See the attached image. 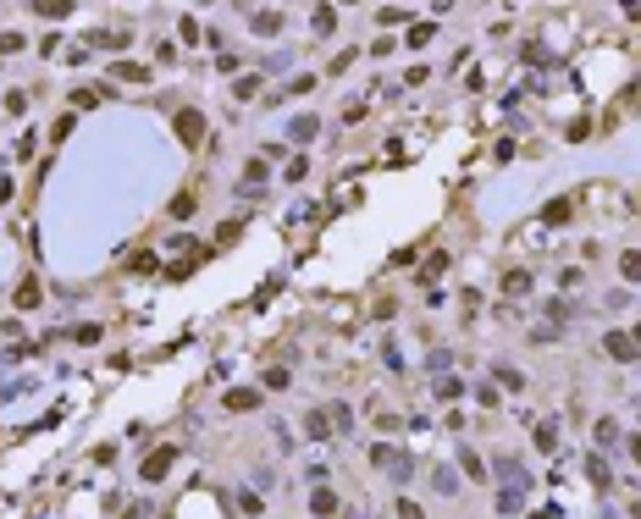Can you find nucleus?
Segmentation results:
<instances>
[{"instance_id":"obj_1","label":"nucleus","mask_w":641,"mask_h":519,"mask_svg":"<svg viewBox=\"0 0 641 519\" xmlns=\"http://www.w3.org/2000/svg\"><path fill=\"white\" fill-rule=\"evenodd\" d=\"M172 464H177V448L166 442V448H155V453H149L144 464H139V480H144V486H155V480H161L166 470H172Z\"/></svg>"},{"instance_id":"obj_2","label":"nucleus","mask_w":641,"mask_h":519,"mask_svg":"<svg viewBox=\"0 0 641 519\" xmlns=\"http://www.w3.org/2000/svg\"><path fill=\"white\" fill-rule=\"evenodd\" d=\"M172 127H177V138H183L188 149L205 144V116H199V111H177V122H172Z\"/></svg>"},{"instance_id":"obj_3","label":"nucleus","mask_w":641,"mask_h":519,"mask_svg":"<svg viewBox=\"0 0 641 519\" xmlns=\"http://www.w3.org/2000/svg\"><path fill=\"white\" fill-rule=\"evenodd\" d=\"M371 464H382L398 480H409V453H398V448H371Z\"/></svg>"},{"instance_id":"obj_4","label":"nucleus","mask_w":641,"mask_h":519,"mask_svg":"<svg viewBox=\"0 0 641 519\" xmlns=\"http://www.w3.org/2000/svg\"><path fill=\"white\" fill-rule=\"evenodd\" d=\"M542 221H547V227H564V221H570V199H547V205H542Z\"/></svg>"},{"instance_id":"obj_5","label":"nucleus","mask_w":641,"mask_h":519,"mask_svg":"<svg viewBox=\"0 0 641 519\" xmlns=\"http://www.w3.org/2000/svg\"><path fill=\"white\" fill-rule=\"evenodd\" d=\"M586 480H592V486H614V480H608V464H602V453H586Z\"/></svg>"},{"instance_id":"obj_6","label":"nucleus","mask_w":641,"mask_h":519,"mask_svg":"<svg viewBox=\"0 0 641 519\" xmlns=\"http://www.w3.org/2000/svg\"><path fill=\"white\" fill-rule=\"evenodd\" d=\"M310 514H321V519H327V514H337V498H332L327 486H315V492H310Z\"/></svg>"},{"instance_id":"obj_7","label":"nucleus","mask_w":641,"mask_h":519,"mask_svg":"<svg viewBox=\"0 0 641 519\" xmlns=\"http://www.w3.org/2000/svg\"><path fill=\"white\" fill-rule=\"evenodd\" d=\"M111 72H116L122 84H149V72H144V66H133V61H116Z\"/></svg>"},{"instance_id":"obj_8","label":"nucleus","mask_w":641,"mask_h":519,"mask_svg":"<svg viewBox=\"0 0 641 519\" xmlns=\"http://www.w3.org/2000/svg\"><path fill=\"white\" fill-rule=\"evenodd\" d=\"M315 133H321V122H315V116H299V122H293V144H310Z\"/></svg>"},{"instance_id":"obj_9","label":"nucleus","mask_w":641,"mask_h":519,"mask_svg":"<svg viewBox=\"0 0 641 519\" xmlns=\"http://www.w3.org/2000/svg\"><path fill=\"white\" fill-rule=\"evenodd\" d=\"M432 39H437V28H432V22H414V28H409V50H426Z\"/></svg>"},{"instance_id":"obj_10","label":"nucleus","mask_w":641,"mask_h":519,"mask_svg":"<svg viewBox=\"0 0 641 519\" xmlns=\"http://www.w3.org/2000/svg\"><path fill=\"white\" fill-rule=\"evenodd\" d=\"M227 409H238V415H244V409H260V393H244V387H238V393H227Z\"/></svg>"},{"instance_id":"obj_11","label":"nucleus","mask_w":641,"mask_h":519,"mask_svg":"<svg viewBox=\"0 0 641 519\" xmlns=\"http://www.w3.org/2000/svg\"><path fill=\"white\" fill-rule=\"evenodd\" d=\"M608 353H614V359H636V348H630L625 332H608Z\"/></svg>"},{"instance_id":"obj_12","label":"nucleus","mask_w":641,"mask_h":519,"mask_svg":"<svg viewBox=\"0 0 641 519\" xmlns=\"http://www.w3.org/2000/svg\"><path fill=\"white\" fill-rule=\"evenodd\" d=\"M34 11H39V17H66L72 0H34Z\"/></svg>"},{"instance_id":"obj_13","label":"nucleus","mask_w":641,"mask_h":519,"mask_svg":"<svg viewBox=\"0 0 641 519\" xmlns=\"http://www.w3.org/2000/svg\"><path fill=\"white\" fill-rule=\"evenodd\" d=\"M459 470H464L470 480H481V475H487V470H481V458L470 453V448H459Z\"/></svg>"},{"instance_id":"obj_14","label":"nucleus","mask_w":641,"mask_h":519,"mask_svg":"<svg viewBox=\"0 0 641 519\" xmlns=\"http://www.w3.org/2000/svg\"><path fill=\"white\" fill-rule=\"evenodd\" d=\"M620 276H625V282H641V254H636V249L620 260Z\"/></svg>"},{"instance_id":"obj_15","label":"nucleus","mask_w":641,"mask_h":519,"mask_svg":"<svg viewBox=\"0 0 641 519\" xmlns=\"http://www.w3.org/2000/svg\"><path fill=\"white\" fill-rule=\"evenodd\" d=\"M304 425H310V436H332V415H321V409H310Z\"/></svg>"},{"instance_id":"obj_16","label":"nucleus","mask_w":641,"mask_h":519,"mask_svg":"<svg viewBox=\"0 0 641 519\" xmlns=\"http://www.w3.org/2000/svg\"><path fill=\"white\" fill-rule=\"evenodd\" d=\"M277 28H282L277 11H254V34H277Z\"/></svg>"},{"instance_id":"obj_17","label":"nucleus","mask_w":641,"mask_h":519,"mask_svg":"<svg viewBox=\"0 0 641 519\" xmlns=\"http://www.w3.org/2000/svg\"><path fill=\"white\" fill-rule=\"evenodd\" d=\"M620 442V425L614 420H597V448H614Z\"/></svg>"},{"instance_id":"obj_18","label":"nucleus","mask_w":641,"mask_h":519,"mask_svg":"<svg viewBox=\"0 0 641 519\" xmlns=\"http://www.w3.org/2000/svg\"><path fill=\"white\" fill-rule=\"evenodd\" d=\"M17 304H22V310H34V304H39V282H22V288H17Z\"/></svg>"},{"instance_id":"obj_19","label":"nucleus","mask_w":641,"mask_h":519,"mask_svg":"<svg viewBox=\"0 0 641 519\" xmlns=\"http://www.w3.org/2000/svg\"><path fill=\"white\" fill-rule=\"evenodd\" d=\"M282 177H288V183H304V177H310V161H304V155H299V161H288V171H282Z\"/></svg>"},{"instance_id":"obj_20","label":"nucleus","mask_w":641,"mask_h":519,"mask_svg":"<svg viewBox=\"0 0 641 519\" xmlns=\"http://www.w3.org/2000/svg\"><path fill=\"white\" fill-rule=\"evenodd\" d=\"M531 288V276H525V271H509V276H503V293H525Z\"/></svg>"},{"instance_id":"obj_21","label":"nucleus","mask_w":641,"mask_h":519,"mask_svg":"<svg viewBox=\"0 0 641 519\" xmlns=\"http://www.w3.org/2000/svg\"><path fill=\"white\" fill-rule=\"evenodd\" d=\"M459 393H464V381H459V376H454V381H448V376H442V381H437V398H448V403H454Z\"/></svg>"},{"instance_id":"obj_22","label":"nucleus","mask_w":641,"mask_h":519,"mask_svg":"<svg viewBox=\"0 0 641 519\" xmlns=\"http://www.w3.org/2000/svg\"><path fill=\"white\" fill-rule=\"evenodd\" d=\"M537 448H542V453H553V448H559V436H553V425H537Z\"/></svg>"},{"instance_id":"obj_23","label":"nucleus","mask_w":641,"mask_h":519,"mask_svg":"<svg viewBox=\"0 0 641 519\" xmlns=\"http://www.w3.org/2000/svg\"><path fill=\"white\" fill-rule=\"evenodd\" d=\"M332 28H337V17H332L327 6H315V34H332Z\"/></svg>"},{"instance_id":"obj_24","label":"nucleus","mask_w":641,"mask_h":519,"mask_svg":"<svg viewBox=\"0 0 641 519\" xmlns=\"http://www.w3.org/2000/svg\"><path fill=\"white\" fill-rule=\"evenodd\" d=\"M442 266H448V254H432V260H426V271H420V276H426V282H432V276H442Z\"/></svg>"},{"instance_id":"obj_25","label":"nucleus","mask_w":641,"mask_h":519,"mask_svg":"<svg viewBox=\"0 0 641 519\" xmlns=\"http://www.w3.org/2000/svg\"><path fill=\"white\" fill-rule=\"evenodd\" d=\"M22 50V34H0V56H17Z\"/></svg>"},{"instance_id":"obj_26","label":"nucleus","mask_w":641,"mask_h":519,"mask_svg":"<svg viewBox=\"0 0 641 519\" xmlns=\"http://www.w3.org/2000/svg\"><path fill=\"white\" fill-rule=\"evenodd\" d=\"M232 94H238V100H254V94H260V78H244V84L232 89Z\"/></svg>"},{"instance_id":"obj_27","label":"nucleus","mask_w":641,"mask_h":519,"mask_svg":"<svg viewBox=\"0 0 641 519\" xmlns=\"http://www.w3.org/2000/svg\"><path fill=\"white\" fill-rule=\"evenodd\" d=\"M630 458H636V464H641V436H630Z\"/></svg>"},{"instance_id":"obj_28","label":"nucleus","mask_w":641,"mask_h":519,"mask_svg":"<svg viewBox=\"0 0 641 519\" xmlns=\"http://www.w3.org/2000/svg\"><path fill=\"white\" fill-rule=\"evenodd\" d=\"M531 519H559V508H537V514H531Z\"/></svg>"},{"instance_id":"obj_29","label":"nucleus","mask_w":641,"mask_h":519,"mask_svg":"<svg viewBox=\"0 0 641 519\" xmlns=\"http://www.w3.org/2000/svg\"><path fill=\"white\" fill-rule=\"evenodd\" d=\"M630 519H641V503H630Z\"/></svg>"},{"instance_id":"obj_30","label":"nucleus","mask_w":641,"mask_h":519,"mask_svg":"<svg viewBox=\"0 0 641 519\" xmlns=\"http://www.w3.org/2000/svg\"><path fill=\"white\" fill-rule=\"evenodd\" d=\"M630 343H636V353H641V326H636V337H630Z\"/></svg>"}]
</instances>
